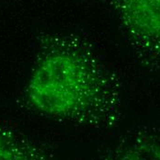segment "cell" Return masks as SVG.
Masks as SVG:
<instances>
[{
	"label": "cell",
	"mask_w": 160,
	"mask_h": 160,
	"mask_svg": "<svg viewBox=\"0 0 160 160\" xmlns=\"http://www.w3.org/2000/svg\"><path fill=\"white\" fill-rule=\"evenodd\" d=\"M26 88L32 107L51 117L69 118L85 112L93 82L84 48L77 40L45 36Z\"/></svg>",
	"instance_id": "6da1fadb"
},
{
	"label": "cell",
	"mask_w": 160,
	"mask_h": 160,
	"mask_svg": "<svg viewBox=\"0 0 160 160\" xmlns=\"http://www.w3.org/2000/svg\"><path fill=\"white\" fill-rule=\"evenodd\" d=\"M141 59L160 64V0H107Z\"/></svg>",
	"instance_id": "7a4b0ae2"
},
{
	"label": "cell",
	"mask_w": 160,
	"mask_h": 160,
	"mask_svg": "<svg viewBox=\"0 0 160 160\" xmlns=\"http://www.w3.org/2000/svg\"><path fill=\"white\" fill-rule=\"evenodd\" d=\"M0 160H47L44 151L12 129L0 126Z\"/></svg>",
	"instance_id": "3957f363"
},
{
	"label": "cell",
	"mask_w": 160,
	"mask_h": 160,
	"mask_svg": "<svg viewBox=\"0 0 160 160\" xmlns=\"http://www.w3.org/2000/svg\"><path fill=\"white\" fill-rule=\"evenodd\" d=\"M109 160H160V139L144 136L129 142Z\"/></svg>",
	"instance_id": "277c9868"
}]
</instances>
